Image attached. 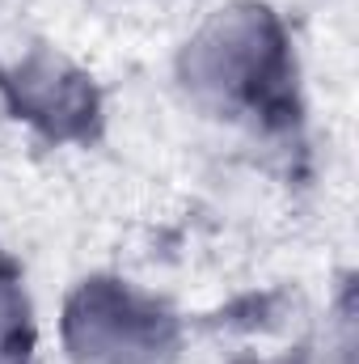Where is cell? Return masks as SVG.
<instances>
[{
	"label": "cell",
	"mask_w": 359,
	"mask_h": 364,
	"mask_svg": "<svg viewBox=\"0 0 359 364\" xmlns=\"http://www.w3.org/2000/svg\"><path fill=\"white\" fill-rule=\"evenodd\" d=\"M182 85L228 114H283L292 97V47L283 21L258 0L216 9L178 55Z\"/></svg>",
	"instance_id": "obj_1"
},
{
	"label": "cell",
	"mask_w": 359,
	"mask_h": 364,
	"mask_svg": "<svg viewBox=\"0 0 359 364\" xmlns=\"http://www.w3.org/2000/svg\"><path fill=\"white\" fill-rule=\"evenodd\" d=\"M60 331L72 364H165L178 343L174 314L157 296L110 275L72 288Z\"/></svg>",
	"instance_id": "obj_2"
},
{
	"label": "cell",
	"mask_w": 359,
	"mask_h": 364,
	"mask_svg": "<svg viewBox=\"0 0 359 364\" xmlns=\"http://www.w3.org/2000/svg\"><path fill=\"white\" fill-rule=\"evenodd\" d=\"M0 93L17 119L51 140H89L101 102L89 73H81L55 47H30L0 68Z\"/></svg>",
	"instance_id": "obj_3"
},
{
	"label": "cell",
	"mask_w": 359,
	"mask_h": 364,
	"mask_svg": "<svg viewBox=\"0 0 359 364\" xmlns=\"http://www.w3.org/2000/svg\"><path fill=\"white\" fill-rule=\"evenodd\" d=\"M34 343V314L17 267L0 255V364L26 360Z\"/></svg>",
	"instance_id": "obj_4"
},
{
	"label": "cell",
	"mask_w": 359,
	"mask_h": 364,
	"mask_svg": "<svg viewBox=\"0 0 359 364\" xmlns=\"http://www.w3.org/2000/svg\"><path fill=\"white\" fill-rule=\"evenodd\" d=\"M13 364H26V360H13Z\"/></svg>",
	"instance_id": "obj_5"
}]
</instances>
